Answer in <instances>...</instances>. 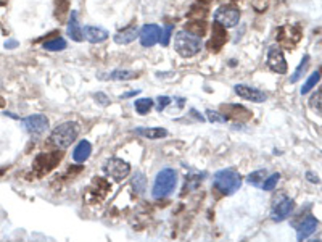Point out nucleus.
<instances>
[{"mask_svg": "<svg viewBox=\"0 0 322 242\" xmlns=\"http://www.w3.org/2000/svg\"><path fill=\"white\" fill-rule=\"evenodd\" d=\"M203 42L202 36H197L190 31H179L174 36V50L182 57V59H192L202 50Z\"/></svg>", "mask_w": 322, "mask_h": 242, "instance_id": "nucleus-1", "label": "nucleus"}, {"mask_svg": "<svg viewBox=\"0 0 322 242\" xmlns=\"http://www.w3.org/2000/svg\"><path fill=\"white\" fill-rule=\"evenodd\" d=\"M79 136V124L76 121H66L52 131L50 142L57 149H68Z\"/></svg>", "mask_w": 322, "mask_h": 242, "instance_id": "nucleus-2", "label": "nucleus"}, {"mask_svg": "<svg viewBox=\"0 0 322 242\" xmlns=\"http://www.w3.org/2000/svg\"><path fill=\"white\" fill-rule=\"evenodd\" d=\"M176 184H177V173L173 168L161 170L155 178L151 195H153V199H165L176 189Z\"/></svg>", "mask_w": 322, "mask_h": 242, "instance_id": "nucleus-3", "label": "nucleus"}, {"mask_svg": "<svg viewBox=\"0 0 322 242\" xmlns=\"http://www.w3.org/2000/svg\"><path fill=\"white\" fill-rule=\"evenodd\" d=\"M214 187L218 189L221 194L224 195H232L234 192H237L240 186H242V178L238 173L234 170H219L214 173L213 176Z\"/></svg>", "mask_w": 322, "mask_h": 242, "instance_id": "nucleus-4", "label": "nucleus"}, {"mask_svg": "<svg viewBox=\"0 0 322 242\" xmlns=\"http://www.w3.org/2000/svg\"><path fill=\"white\" fill-rule=\"evenodd\" d=\"M103 173L108 178H113L115 181H122V180H126L129 176V173H131V165H129L126 160L113 157L105 161Z\"/></svg>", "mask_w": 322, "mask_h": 242, "instance_id": "nucleus-5", "label": "nucleus"}, {"mask_svg": "<svg viewBox=\"0 0 322 242\" xmlns=\"http://www.w3.org/2000/svg\"><path fill=\"white\" fill-rule=\"evenodd\" d=\"M240 21V10L232 5H222L214 11V23H218L222 28H234Z\"/></svg>", "mask_w": 322, "mask_h": 242, "instance_id": "nucleus-6", "label": "nucleus"}, {"mask_svg": "<svg viewBox=\"0 0 322 242\" xmlns=\"http://www.w3.org/2000/svg\"><path fill=\"white\" fill-rule=\"evenodd\" d=\"M295 209V202L292 200L290 197H285V195H280L279 199H276V202H274V205H272V210H271V218L274 221H284L287 220L290 215H292V212H293Z\"/></svg>", "mask_w": 322, "mask_h": 242, "instance_id": "nucleus-7", "label": "nucleus"}, {"mask_svg": "<svg viewBox=\"0 0 322 242\" xmlns=\"http://www.w3.org/2000/svg\"><path fill=\"white\" fill-rule=\"evenodd\" d=\"M267 66H269V70L277 74H285L289 71V65H287L284 52L280 47H277V45H272V47H269L267 50Z\"/></svg>", "mask_w": 322, "mask_h": 242, "instance_id": "nucleus-8", "label": "nucleus"}, {"mask_svg": "<svg viewBox=\"0 0 322 242\" xmlns=\"http://www.w3.org/2000/svg\"><path fill=\"white\" fill-rule=\"evenodd\" d=\"M23 126L31 136H42L49 129V120L45 115H29V117L23 118Z\"/></svg>", "mask_w": 322, "mask_h": 242, "instance_id": "nucleus-9", "label": "nucleus"}, {"mask_svg": "<svg viewBox=\"0 0 322 242\" xmlns=\"http://www.w3.org/2000/svg\"><path fill=\"white\" fill-rule=\"evenodd\" d=\"M161 34H163V30L158 25H153V23L144 25L139 31V39H140L142 47H153L155 44L160 42Z\"/></svg>", "mask_w": 322, "mask_h": 242, "instance_id": "nucleus-10", "label": "nucleus"}, {"mask_svg": "<svg viewBox=\"0 0 322 242\" xmlns=\"http://www.w3.org/2000/svg\"><path fill=\"white\" fill-rule=\"evenodd\" d=\"M234 91H235V94L240 97V99L250 100L253 103H263L267 99V95L263 91L251 88V86H247V84H235L234 86Z\"/></svg>", "mask_w": 322, "mask_h": 242, "instance_id": "nucleus-11", "label": "nucleus"}, {"mask_svg": "<svg viewBox=\"0 0 322 242\" xmlns=\"http://www.w3.org/2000/svg\"><path fill=\"white\" fill-rule=\"evenodd\" d=\"M316 228H318V220H316V216L313 215H306L303 218V221L298 224L296 228V239L298 241H304L308 239L309 236H311Z\"/></svg>", "mask_w": 322, "mask_h": 242, "instance_id": "nucleus-12", "label": "nucleus"}, {"mask_svg": "<svg viewBox=\"0 0 322 242\" xmlns=\"http://www.w3.org/2000/svg\"><path fill=\"white\" fill-rule=\"evenodd\" d=\"M84 39L90 44H102L108 39V31L103 30L100 26H84L83 30Z\"/></svg>", "mask_w": 322, "mask_h": 242, "instance_id": "nucleus-13", "label": "nucleus"}, {"mask_svg": "<svg viewBox=\"0 0 322 242\" xmlns=\"http://www.w3.org/2000/svg\"><path fill=\"white\" fill-rule=\"evenodd\" d=\"M66 34L68 37L74 40V42H83L84 40V34H83V28L79 26L78 21V13L73 10L69 13V20H68V28H66Z\"/></svg>", "mask_w": 322, "mask_h": 242, "instance_id": "nucleus-14", "label": "nucleus"}, {"mask_svg": "<svg viewBox=\"0 0 322 242\" xmlns=\"http://www.w3.org/2000/svg\"><path fill=\"white\" fill-rule=\"evenodd\" d=\"M224 110V115H227L229 118L238 120V121H247L251 118V113L242 105H234V103H227V105L221 107Z\"/></svg>", "mask_w": 322, "mask_h": 242, "instance_id": "nucleus-15", "label": "nucleus"}, {"mask_svg": "<svg viewBox=\"0 0 322 242\" xmlns=\"http://www.w3.org/2000/svg\"><path fill=\"white\" fill-rule=\"evenodd\" d=\"M139 31L136 26H127L124 30H121L115 34V42L118 45H127V44H132L134 40L139 37Z\"/></svg>", "mask_w": 322, "mask_h": 242, "instance_id": "nucleus-16", "label": "nucleus"}, {"mask_svg": "<svg viewBox=\"0 0 322 242\" xmlns=\"http://www.w3.org/2000/svg\"><path fill=\"white\" fill-rule=\"evenodd\" d=\"M90 153H92V144L89 141H79L78 142V146L74 147V151H73V160L76 161V163H84V161L90 157Z\"/></svg>", "mask_w": 322, "mask_h": 242, "instance_id": "nucleus-17", "label": "nucleus"}, {"mask_svg": "<svg viewBox=\"0 0 322 242\" xmlns=\"http://www.w3.org/2000/svg\"><path fill=\"white\" fill-rule=\"evenodd\" d=\"M226 39H227L226 28H222L221 25H218V23H214V26H213V37L208 42L209 50H219L222 47V44L226 42Z\"/></svg>", "mask_w": 322, "mask_h": 242, "instance_id": "nucleus-18", "label": "nucleus"}, {"mask_svg": "<svg viewBox=\"0 0 322 242\" xmlns=\"http://www.w3.org/2000/svg\"><path fill=\"white\" fill-rule=\"evenodd\" d=\"M60 160V155L57 153H47V155H39L37 160H36V166L40 170V173H47L49 170H52L55 166V163H58Z\"/></svg>", "mask_w": 322, "mask_h": 242, "instance_id": "nucleus-19", "label": "nucleus"}, {"mask_svg": "<svg viewBox=\"0 0 322 242\" xmlns=\"http://www.w3.org/2000/svg\"><path fill=\"white\" fill-rule=\"evenodd\" d=\"M136 134H139L144 139H163V137L168 136V131L165 128H136L134 129Z\"/></svg>", "mask_w": 322, "mask_h": 242, "instance_id": "nucleus-20", "label": "nucleus"}, {"mask_svg": "<svg viewBox=\"0 0 322 242\" xmlns=\"http://www.w3.org/2000/svg\"><path fill=\"white\" fill-rule=\"evenodd\" d=\"M155 105V102H153V99H150V97H140V99H137L136 100V103H134V108H136V112L139 113V115H147V113H150V110H151V107Z\"/></svg>", "mask_w": 322, "mask_h": 242, "instance_id": "nucleus-21", "label": "nucleus"}, {"mask_svg": "<svg viewBox=\"0 0 322 242\" xmlns=\"http://www.w3.org/2000/svg\"><path fill=\"white\" fill-rule=\"evenodd\" d=\"M134 78H139V73L131 70H115L108 74V79L111 81H131Z\"/></svg>", "mask_w": 322, "mask_h": 242, "instance_id": "nucleus-22", "label": "nucleus"}, {"mask_svg": "<svg viewBox=\"0 0 322 242\" xmlns=\"http://www.w3.org/2000/svg\"><path fill=\"white\" fill-rule=\"evenodd\" d=\"M42 47L45 50H50V52H61V50L66 49V40H64L63 37H55L52 40H45Z\"/></svg>", "mask_w": 322, "mask_h": 242, "instance_id": "nucleus-23", "label": "nucleus"}, {"mask_svg": "<svg viewBox=\"0 0 322 242\" xmlns=\"http://www.w3.org/2000/svg\"><path fill=\"white\" fill-rule=\"evenodd\" d=\"M264 176H266V170H256L247 176V182L255 187H260V186H263V182H264V180H266Z\"/></svg>", "mask_w": 322, "mask_h": 242, "instance_id": "nucleus-24", "label": "nucleus"}, {"mask_svg": "<svg viewBox=\"0 0 322 242\" xmlns=\"http://www.w3.org/2000/svg\"><path fill=\"white\" fill-rule=\"evenodd\" d=\"M319 79H321V73H319V71L311 73V76H309V78L306 79V83L301 86V91H300L301 95H306L308 92H311V91L316 88V84L319 83Z\"/></svg>", "mask_w": 322, "mask_h": 242, "instance_id": "nucleus-25", "label": "nucleus"}, {"mask_svg": "<svg viewBox=\"0 0 322 242\" xmlns=\"http://www.w3.org/2000/svg\"><path fill=\"white\" fill-rule=\"evenodd\" d=\"M308 61H309V55H304L303 59H301V61H300V65H298V66L295 68L293 74H292V76H290V83H298V79L301 78L303 71L306 70V66H308Z\"/></svg>", "mask_w": 322, "mask_h": 242, "instance_id": "nucleus-26", "label": "nucleus"}, {"mask_svg": "<svg viewBox=\"0 0 322 242\" xmlns=\"http://www.w3.org/2000/svg\"><path fill=\"white\" fill-rule=\"evenodd\" d=\"M55 15L58 20H63L68 13L69 8V0H55Z\"/></svg>", "mask_w": 322, "mask_h": 242, "instance_id": "nucleus-27", "label": "nucleus"}, {"mask_svg": "<svg viewBox=\"0 0 322 242\" xmlns=\"http://www.w3.org/2000/svg\"><path fill=\"white\" fill-rule=\"evenodd\" d=\"M145 182H147L145 176L142 175V173H137V175L134 176V180H132L134 192H136V194H144V191H145Z\"/></svg>", "mask_w": 322, "mask_h": 242, "instance_id": "nucleus-28", "label": "nucleus"}, {"mask_svg": "<svg viewBox=\"0 0 322 242\" xmlns=\"http://www.w3.org/2000/svg\"><path fill=\"white\" fill-rule=\"evenodd\" d=\"M279 180H280V175H279V173H274V175L267 176L266 180H264V182H263V186H261L263 191H272V189L277 186Z\"/></svg>", "mask_w": 322, "mask_h": 242, "instance_id": "nucleus-29", "label": "nucleus"}, {"mask_svg": "<svg viewBox=\"0 0 322 242\" xmlns=\"http://www.w3.org/2000/svg\"><path fill=\"white\" fill-rule=\"evenodd\" d=\"M206 118L208 121H211V123H226L229 117L221 112H214V110H206Z\"/></svg>", "mask_w": 322, "mask_h": 242, "instance_id": "nucleus-30", "label": "nucleus"}, {"mask_svg": "<svg viewBox=\"0 0 322 242\" xmlns=\"http://www.w3.org/2000/svg\"><path fill=\"white\" fill-rule=\"evenodd\" d=\"M311 105L316 112H318L319 115H322V89L318 91L316 94L313 95V100H311Z\"/></svg>", "mask_w": 322, "mask_h": 242, "instance_id": "nucleus-31", "label": "nucleus"}, {"mask_svg": "<svg viewBox=\"0 0 322 242\" xmlns=\"http://www.w3.org/2000/svg\"><path fill=\"white\" fill-rule=\"evenodd\" d=\"M173 25H166L165 26V31H163V34H161V39H160V42H161V45H169V40H171V34H173Z\"/></svg>", "mask_w": 322, "mask_h": 242, "instance_id": "nucleus-32", "label": "nucleus"}, {"mask_svg": "<svg viewBox=\"0 0 322 242\" xmlns=\"http://www.w3.org/2000/svg\"><path fill=\"white\" fill-rule=\"evenodd\" d=\"M171 103V97H168V95H160L156 99V110L158 112H163L165 108Z\"/></svg>", "mask_w": 322, "mask_h": 242, "instance_id": "nucleus-33", "label": "nucleus"}, {"mask_svg": "<svg viewBox=\"0 0 322 242\" xmlns=\"http://www.w3.org/2000/svg\"><path fill=\"white\" fill-rule=\"evenodd\" d=\"M93 97H95V100H97L98 103H100V105H103V107H107V105H108V103H110V100H108V97H107V95H105V94H103V92H97V94H95V95H93Z\"/></svg>", "mask_w": 322, "mask_h": 242, "instance_id": "nucleus-34", "label": "nucleus"}, {"mask_svg": "<svg viewBox=\"0 0 322 242\" xmlns=\"http://www.w3.org/2000/svg\"><path fill=\"white\" fill-rule=\"evenodd\" d=\"M306 180H308L309 182H313V184H319V182H321L319 176L316 175V173H313V171H306Z\"/></svg>", "mask_w": 322, "mask_h": 242, "instance_id": "nucleus-35", "label": "nucleus"}, {"mask_svg": "<svg viewBox=\"0 0 322 242\" xmlns=\"http://www.w3.org/2000/svg\"><path fill=\"white\" fill-rule=\"evenodd\" d=\"M16 45H18V42H16V40H13V39H10V40H7V42H5V47H7V49H15Z\"/></svg>", "mask_w": 322, "mask_h": 242, "instance_id": "nucleus-36", "label": "nucleus"}, {"mask_svg": "<svg viewBox=\"0 0 322 242\" xmlns=\"http://www.w3.org/2000/svg\"><path fill=\"white\" fill-rule=\"evenodd\" d=\"M2 105H3V100H2V99H0V107H2Z\"/></svg>", "mask_w": 322, "mask_h": 242, "instance_id": "nucleus-37", "label": "nucleus"}]
</instances>
